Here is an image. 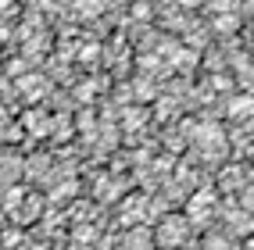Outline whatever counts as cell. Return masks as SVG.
<instances>
[{
    "label": "cell",
    "mask_w": 254,
    "mask_h": 250,
    "mask_svg": "<svg viewBox=\"0 0 254 250\" xmlns=\"http://www.w3.org/2000/svg\"><path fill=\"white\" fill-rule=\"evenodd\" d=\"M229 118L244 122V125H254V97H236L229 104Z\"/></svg>",
    "instance_id": "7"
},
{
    "label": "cell",
    "mask_w": 254,
    "mask_h": 250,
    "mask_svg": "<svg viewBox=\"0 0 254 250\" xmlns=\"http://www.w3.org/2000/svg\"><path fill=\"white\" fill-rule=\"evenodd\" d=\"M240 204H244V211H254V182H251V186L244 182V190H240Z\"/></svg>",
    "instance_id": "13"
},
{
    "label": "cell",
    "mask_w": 254,
    "mask_h": 250,
    "mask_svg": "<svg viewBox=\"0 0 254 250\" xmlns=\"http://www.w3.org/2000/svg\"><path fill=\"white\" fill-rule=\"evenodd\" d=\"M122 247H126V250H154V247H158V243H154V229L143 225V222L129 225V232H126Z\"/></svg>",
    "instance_id": "4"
},
{
    "label": "cell",
    "mask_w": 254,
    "mask_h": 250,
    "mask_svg": "<svg viewBox=\"0 0 254 250\" xmlns=\"http://www.w3.org/2000/svg\"><path fill=\"white\" fill-rule=\"evenodd\" d=\"M236 29V14H218L215 18V32H233Z\"/></svg>",
    "instance_id": "11"
},
{
    "label": "cell",
    "mask_w": 254,
    "mask_h": 250,
    "mask_svg": "<svg viewBox=\"0 0 254 250\" xmlns=\"http://www.w3.org/2000/svg\"><path fill=\"white\" fill-rule=\"evenodd\" d=\"M154 93H158V90H154V82H150V79H140V82H136V97H140V100H154Z\"/></svg>",
    "instance_id": "12"
},
{
    "label": "cell",
    "mask_w": 254,
    "mask_h": 250,
    "mask_svg": "<svg viewBox=\"0 0 254 250\" xmlns=\"http://www.w3.org/2000/svg\"><path fill=\"white\" fill-rule=\"evenodd\" d=\"M193 147L200 150V157H204V161H211L215 154L218 157H222L226 154V132L222 129H218V125H211V122H204V125H197V132H193Z\"/></svg>",
    "instance_id": "3"
},
{
    "label": "cell",
    "mask_w": 254,
    "mask_h": 250,
    "mask_svg": "<svg viewBox=\"0 0 254 250\" xmlns=\"http://www.w3.org/2000/svg\"><path fill=\"white\" fill-rule=\"evenodd\" d=\"M132 14H136L140 22H147V18H150V4H136V7H132Z\"/></svg>",
    "instance_id": "15"
},
{
    "label": "cell",
    "mask_w": 254,
    "mask_h": 250,
    "mask_svg": "<svg viewBox=\"0 0 254 250\" xmlns=\"http://www.w3.org/2000/svg\"><path fill=\"white\" fill-rule=\"evenodd\" d=\"M215 207H218V193L215 190H193L190 197H186V218H190V225L211 222Z\"/></svg>",
    "instance_id": "2"
},
{
    "label": "cell",
    "mask_w": 254,
    "mask_h": 250,
    "mask_svg": "<svg viewBox=\"0 0 254 250\" xmlns=\"http://www.w3.org/2000/svg\"><path fill=\"white\" fill-rule=\"evenodd\" d=\"M190 218L186 214H165L158 218V229H154V243L165 247V250H183L186 240H190Z\"/></svg>",
    "instance_id": "1"
},
{
    "label": "cell",
    "mask_w": 254,
    "mask_h": 250,
    "mask_svg": "<svg viewBox=\"0 0 254 250\" xmlns=\"http://www.w3.org/2000/svg\"><path fill=\"white\" fill-rule=\"evenodd\" d=\"M172 61L179 64V68H183V64L190 68V64H193V54H186V50H176V54H172Z\"/></svg>",
    "instance_id": "14"
},
{
    "label": "cell",
    "mask_w": 254,
    "mask_h": 250,
    "mask_svg": "<svg viewBox=\"0 0 254 250\" xmlns=\"http://www.w3.org/2000/svg\"><path fill=\"white\" fill-rule=\"evenodd\" d=\"M147 218V197H129V200H122V225L129 229V225H136V222H143Z\"/></svg>",
    "instance_id": "6"
},
{
    "label": "cell",
    "mask_w": 254,
    "mask_h": 250,
    "mask_svg": "<svg viewBox=\"0 0 254 250\" xmlns=\"http://www.w3.org/2000/svg\"><path fill=\"white\" fill-rule=\"evenodd\" d=\"M0 122H4V111H0Z\"/></svg>",
    "instance_id": "18"
},
{
    "label": "cell",
    "mask_w": 254,
    "mask_h": 250,
    "mask_svg": "<svg viewBox=\"0 0 254 250\" xmlns=\"http://www.w3.org/2000/svg\"><path fill=\"white\" fill-rule=\"evenodd\" d=\"M244 182H247L244 164H226V168L218 172V190H226V193H240Z\"/></svg>",
    "instance_id": "5"
},
{
    "label": "cell",
    "mask_w": 254,
    "mask_h": 250,
    "mask_svg": "<svg viewBox=\"0 0 254 250\" xmlns=\"http://www.w3.org/2000/svg\"><path fill=\"white\" fill-rule=\"evenodd\" d=\"M200 250H236V243L226 236V232H204V240H200Z\"/></svg>",
    "instance_id": "8"
},
{
    "label": "cell",
    "mask_w": 254,
    "mask_h": 250,
    "mask_svg": "<svg viewBox=\"0 0 254 250\" xmlns=\"http://www.w3.org/2000/svg\"><path fill=\"white\" fill-rule=\"evenodd\" d=\"M183 7H197V4H204V0H179Z\"/></svg>",
    "instance_id": "16"
},
{
    "label": "cell",
    "mask_w": 254,
    "mask_h": 250,
    "mask_svg": "<svg viewBox=\"0 0 254 250\" xmlns=\"http://www.w3.org/2000/svg\"><path fill=\"white\" fill-rule=\"evenodd\" d=\"M247 250H254V232H251V236H247Z\"/></svg>",
    "instance_id": "17"
},
{
    "label": "cell",
    "mask_w": 254,
    "mask_h": 250,
    "mask_svg": "<svg viewBox=\"0 0 254 250\" xmlns=\"http://www.w3.org/2000/svg\"><path fill=\"white\" fill-rule=\"evenodd\" d=\"M75 11L82 18H97V14L104 11V4H100V0H75Z\"/></svg>",
    "instance_id": "9"
},
{
    "label": "cell",
    "mask_w": 254,
    "mask_h": 250,
    "mask_svg": "<svg viewBox=\"0 0 254 250\" xmlns=\"http://www.w3.org/2000/svg\"><path fill=\"white\" fill-rule=\"evenodd\" d=\"M25 125L32 129V136H43V132L50 129V122H47V114H40V111H32L29 118H25Z\"/></svg>",
    "instance_id": "10"
}]
</instances>
